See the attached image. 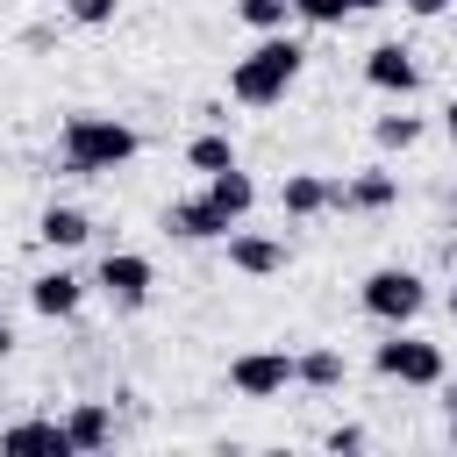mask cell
<instances>
[{
  "mask_svg": "<svg viewBox=\"0 0 457 457\" xmlns=\"http://www.w3.org/2000/svg\"><path fill=\"white\" fill-rule=\"evenodd\" d=\"M350 7H357V14H378V7H393V0H350Z\"/></svg>",
  "mask_w": 457,
  "mask_h": 457,
  "instance_id": "28",
  "label": "cell"
},
{
  "mask_svg": "<svg viewBox=\"0 0 457 457\" xmlns=\"http://www.w3.org/2000/svg\"><path fill=\"white\" fill-rule=\"evenodd\" d=\"M443 436H450V450H457V414H443Z\"/></svg>",
  "mask_w": 457,
  "mask_h": 457,
  "instance_id": "30",
  "label": "cell"
},
{
  "mask_svg": "<svg viewBox=\"0 0 457 457\" xmlns=\"http://www.w3.org/2000/svg\"><path fill=\"white\" fill-rule=\"evenodd\" d=\"M328 207H343V214H393V207H400V171H386V164H364V171L336 179Z\"/></svg>",
  "mask_w": 457,
  "mask_h": 457,
  "instance_id": "7",
  "label": "cell"
},
{
  "mask_svg": "<svg viewBox=\"0 0 457 457\" xmlns=\"http://www.w3.org/2000/svg\"><path fill=\"white\" fill-rule=\"evenodd\" d=\"M64 14H71L79 29H107V21L121 14V0H64Z\"/></svg>",
  "mask_w": 457,
  "mask_h": 457,
  "instance_id": "22",
  "label": "cell"
},
{
  "mask_svg": "<svg viewBox=\"0 0 457 457\" xmlns=\"http://www.w3.org/2000/svg\"><path fill=\"white\" fill-rule=\"evenodd\" d=\"M300 71H307L300 36L271 29V36H257V43L228 64V100H236V107H278V100L300 86Z\"/></svg>",
  "mask_w": 457,
  "mask_h": 457,
  "instance_id": "2",
  "label": "cell"
},
{
  "mask_svg": "<svg viewBox=\"0 0 457 457\" xmlns=\"http://www.w3.org/2000/svg\"><path fill=\"white\" fill-rule=\"evenodd\" d=\"M236 21H243V29H257V36H271V29H286V21H293V0H236Z\"/></svg>",
  "mask_w": 457,
  "mask_h": 457,
  "instance_id": "20",
  "label": "cell"
},
{
  "mask_svg": "<svg viewBox=\"0 0 457 457\" xmlns=\"http://www.w3.org/2000/svg\"><path fill=\"white\" fill-rule=\"evenodd\" d=\"M357 7L350 0H293V21H307V29H343Z\"/></svg>",
  "mask_w": 457,
  "mask_h": 457,
  "instance_id": "21",
  "label": "cell"
},
{
  "mask_svg": "<svg viewBox=\"0 0 457 457\" xmlns=\"http://www.w3.org/2000/svg\"><path fill=\"white\" fill-rule=\"evenodd\" d=\"M157 228H164V236H179V243H221L236 221H228L207 193H186V200H171V207L157 214Z\"/></svg>",
  "mask_w": 457,
  "mask_h": 457,
  "instance_id": "9",
  "label": "cell"
},
{
  "mask_svg": "<svg viewBox=\"0 0 457 457\" xmlns=\"http://www.w3.org/2000/svg\"><path fill=\"white\" fill-rule=\"evenodd\" d=\"M0 450H43V457H71V436H64V421L29 414V421H7V428H0Z\"/></svg>",
  "mask_w": 457,
  "mask_h": 457,
  "instance_id": "16",
  "label": "cell"
},
{
  "mask_svg": "<svg viewBox=\"0 0 457 457\" xmlns=\"http://www.w3.org/2000/svg\"><path fill=\"white\" fill-rule=\"evenodd\" d=\"M221 243H228V271H243V278H278L286 257H293L286 236H264V228H243V221H236Z\"/></svg>",
  "mask_w": 457,
  "mask_h": 457,
  "instance_id": "10",
  "label": "cell"
},
{
  "mask_svg": "<svg viewBox=\"0 0 457 457\" xmlns=\"http://www.w3.org/2000/svg\"><path fill=\"white\" fill-rule=\"evenodd\" d=\"M343 378H350L343 350H328V343H314V350H293V386H307V393H343Z\"/></svg>",
  "mask_w": 457,
  "mask_h": 457,
  "instance_id": "15",
  "label": "cell"
},
{
  "mask_svg": "<svg viewBox=\"0 0 457 457\" xmlns=\"http://www.w3.org/2000/svg\"><path fill=\"white\" fill-rule=\"evenodd\" d=\"M393 7H407L414 21H436V14H450V0H393Z\"/></svg>",
  "mask_w": 457,
  "mask_h": 457,
  "instance_id": "24",
  "label": "cell"
},
{
  "mask_svg": "<svg viewBox=\"0 0 457 457\" xmlns=\"http://www.w3.org/2000/svg\"><path fill=\"white\" fill-rule=\"evenodd\" d=\"M200 193H207V200H214L228 221H243V214L257 207V179H250L243 164H228V171H207V186H200Z\"/></svg>",
  "mask_w": 457,
  "mask_h": 457,
  "instance_id": "18",
  "label": "cell"
},
{
  "mask_svg": "<svg viewBox=\"0 0 457 457\" xmlns=\"http://www.w3.org/2000/svg\"><path fill=\"white\" fill-rule=\"evenodd\" d=\"M443 414H457V386L450 378H443Z\"/></svg>",
  "mask_w": 457,
  "mask_h": 457,
  "instance_id": "27",
  "label": "cell"
},
{
  "mask_svg": "<svg viewBox=\"0 0 457 457\" xmlns=\"http://www.w3.org/2000/svg\"><path fill=\"white\" fill-rule=\"evenodd\" d=\"M364 86L386 93V100H414L421 93V57L407 43H371L364 50Z\"/></svg>",
  "mask_w": 457,
  "mask_h": 457,
  "instance_id": "6",
  "label": "cell"
},
{
  "mask_svg": "<svg viewBox=\"0 0 457 457\" xmlns=\"http://www.w3.org/2000/svg\"><path fill=\"white\" fill-rule=\"evenodd\" d=\"M357 307H364L378 328H407V321H421V307H428V278H421L414 264H378V271H364Z\"/></svg>",
  "mask_w": 457,
  "mask_h": 457,
  "instance_id": "3",
  "label": "cell"
},
{
  "mask_svg": "<svg viewBox=\"0 0 457 457\" xmlns=\"http://www.w3.org/2000/svg\"><path fill=\"white\" fill-rule=\"evenodd\" d=\"M136 150H143V136H136L121 114H100V107L64 114V129H57V164H64L71 179H107V171L136 164Z\"/></svg>",
  "mask_w": 457,
  "mask_h": 457,
  "instance_id": "1",
  "label": "cell"
},
{
  "mask_svg": "<svg viewBox=\"0 0 457 457\" xmlns=\"http://www.w3.org/2000/svg\"><path fill=\"white\" fill-rule=\"evenodd\" d=\"M228 386H236L243 400H278V393L293 386V350H243V357L228 364Z\"/></svg>",
  "mask_w": 457,
  "mask_h": 457,
  "instance_id": "8",
  "label": "cell"
},
{
  "mask_svg": "<svg viewBox=\"0 0 457 457\" xmlns=\"http://www.w3.org/2000/svg\"><path fill=\"white\" fill-rule=\"evenodd\" d=\"M371 371L393 378V386H421V393H436L450 364H443V343L414 336V321H407V328H386V343H371Z\"/></svg>",
  "mask_w": 457,
  "mask_h": 457,
  "instance_id": "4",
  "label": "cell"
},
{
  "mask_svg": "<svg viewBox=\"0 0 457 457\" xmlns=\"http://www.w3.org/2000/svg\"><path fill=\"white\" fill-rule=\"evenodd\" d=\"M29 307H36L43 321H71V314L86 307V278L64 271V264H57V271H36V278H29Z\"/></svg>",
  "mask_w": 457,
  "mask_h": 457,
  "instance_id": "11",
  "label": "cell"
},
{
  "mask_svg": "<svg viewBox=\"0 0 457 457\" xmlns=\"http://www.w3.org/2000/svg\"><path fill=\"white\" fill-rule=\"evenodd\" d=\"M186 164H193L200 179H207V171H228V164H236V143H228V129H214V121H207V129L186 143Z\"/></svg>",
  "mask_w": 457,
  "mask_h": 457,
  "instance_id": "19",
  "label": "cell"
},
{
  "mask_svg": "<svg viewBox=\"0 0 457 457\" xmlns=\"http://www.w3.org/2000/svg\"><path fill=\"white\" fill-rule=\"evenodd\" d=\"M150 286H157V264H150L143 250H107L100 271H93V293H100L114 314H136V307L150 300Z\"/></svg>",
  "mask_w": 457,
  "mask_h": 457,
  "instance_id": "5",
  "label": "cell"
},
{
  "mask_svg": "<svg viewBox=\"0 0 457 457\" xmlns=\"http://www.w3.org/2000/svg\"><path fill=\"white\" fill-rule=\"evenodd\" d=\"M64 436H71V457H86V450H107V443H114V407H107V400H71V414H64Z\"/></svg>",
  "mask_w": 457,
  "mask_h": 457,
  "instance_id": "14",
  "label": "cell"
},
{
  "mask_svg": "<svg viewBox=\"0 0 457 457\" xmlns=\"http://www.w3.org/2000/svg\"><path fill=\"white\" fill-rule=\"evenodd\" d=\"M86 236H93V214L71 207V200H50V207L36 214V243H43V250H79Z\"/></svg>",
  "mask_w": 457,
  "mask_h": 457,
  "instance_id": "13",
  "label": "cell"
},
{
  "mask_svg": "<svg viewBox=\"0 0 457 457\" xmlns=\"http://www.w3.org/2000/svg\"><path fill=\"white\" fill-rule=\"evenodd\" d=\"M443 264H450V271H457V236H450V243H443Z\"/></svg>",
  "mask_w": 457,
  "mask_h": 457,
  "instance_id": "29",
  "label": "cell"
},
{
  "mask_svg": "<svg viewBox=\"0 0 457 457\" xmlns=\"http://www.w3.org/2000/svg\"><path fill=\"white\" fill-rule=\"evenodd\" d=\"M421 136H428V121H421L407 100H400V107H386V114L371 121V143H378V157H407Z\"/></svg>",
  "mask_w": 457,
  "mask_h": 457,
  "instance_id": "17",
  "label": "cell"
},
{
  "mask_svg": "<svg viewBox=\"0 0 457 457\" xmlns=\"http://www.w3.org/2000/svg\"><path fill=\"white\" fill-rule=\"evenodd\" d=\"M7 357H14V321L0 314V364H7Z\"/></svg>",
  "mask_w": 457,
  "mask_h": 457,
  "instance_id": "25",
  "label": "cell"
},
{
  "mask_svg": "<svg viewBox=\"0 0 457 457\" xmlns=\"http://www.w3.org/2000/svg\"><path fill=\"white\" fill-rule=\"evenodd\" d=\"M364 443H371V436H364L357 421H336V428L321 436V450H336V457H350V450H364Z\"/></svg>",
  "mask_w": 457,
  "mask_h": 457,
  "instance_id": "23",
  "label": "cell"
},
{
  "mask_svg": "<svg viewBox=\"0 0 457 457\" xmlns=\"http://www.w3.org/2000/svg\"><path fill=\"white\" fill-rule=\"evenodd\" d=\"M328 193H336V179H321V171H286L278 214H286V221H314V214H328Z\"/></svg>",
  "mask_w": 457,
  "mask_h": 457,
  "instance_id": "12",
  "label": "cell"
},
{
  "mask_svg": "<svg viewBox=\"0 0 457 457\" xmlns=\"http://www.w3.org/2000/svg\"><path fill=\"white\" fill-rule=\"evenodd\" d=\"M443 314H450V321H457V286H450V293H443Z\"/></svg>",
  "mask_w": 457,
  "mask_h": 457,
  "instance_id": "31",
  "label": "cell"
},
{
  "mask_svg": "<svg viewBox=\"0 0 457 457\" xmlns=\"http://www.w3.org/2000/svg\"><path fill=\"white\" fill-rule=\"evenodd\" d=\"M443 136H450V150H457V100L443 107Z\"/></svg>",
  "mask_w": 457,
  "mask_h": 457,
  "instance_id": "26",
  "label": "cell"
}]
</instances>
